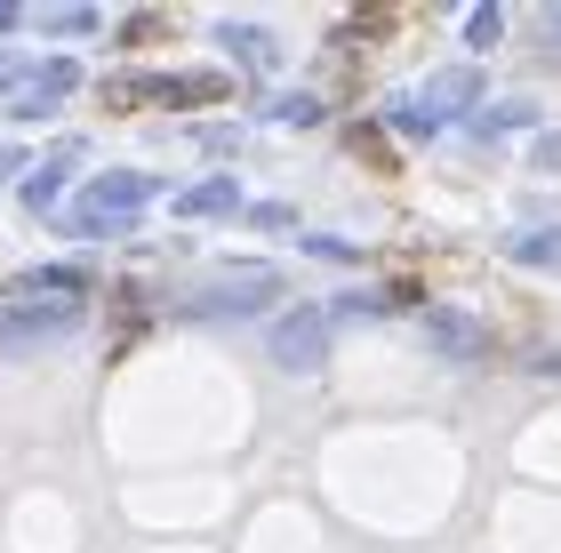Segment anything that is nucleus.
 <instances>
[{
  "label": "nucleus",
  "instance_id": "f257e3e1",
  "mask_svg": "<svg viewBox=\"0 0 561 553\" xmlns=\"http://www.w3.org/2000/svg\"><path fill=\"white\" fill-rule=\"evenodd\" d=\"M273 361L280 369H321L329 361V313H289V321H280V330H273Z\"/></svg>",
  "mask_w": 561,
  "mask_h": 553
},
{
  "label": "nucleus",
  "instance_id": "f03ea898",
  "mask_svg": "<svg viewBox=\"0 0 561 553\" xmlns=\"http://www.w3.org/2000/svg\"><path fill=\"white\" fill-rule=\"evenodd\" d=\"M425 345H433V354H449V361H490V330H481L473 313H449V306L425 313Z\"/></svg>",
  "mask_w": 561,
  "mask_h": 553
},
{
  "label": "nucleus",
  "instance_id": "7ed1b4c3",
  "mask_svg": "<svg viewBox=\"0 0 561 553\" xmlns=\"http://www.w3.org/2000/svg\"><path fill=\"white\" fill-rule=\"evenodd\" d=\"M145 200H152V177H105V185L89 193L81 224H89V233H96V224H129V217L145 209Z\"/></svg>",
  "mask_w": 561,
  "mask_h": 553
},
{
  "label": "nucleus",
  "instance_id": "20e7f679",
  "mask_svg": "<svg viewBox=\"0 0 561 553\" xmlns=\"http://www.w3.org/2000/svg\"><path fill=\"white\" fill-rule=\"evenodd\" d=\"M505 257L514 265H561V233H522V241H505Z\"/></svg>",
  "mask_w": 561,
  "mask_h": 553
},
{
  "label": "nucleus",
  "instance_id": "39448f33",
  "mask_svg": "<svg viewBox=\"0 0 561 553\" xmlns=\"http://www.w3.org/2000/svg\"><path fill=\"white\" fill-rule=\"evenodd\" d=\"M225 200H233V185H201V193L176 200V209H185V217H209V209H225Z\"/></svg>",
  "mask_w": 561,
  "mask_h": 553
},
{
  "label": "nucleus",
  "instance_id": "423d86ee",
  "mask_svg": "<svg viewBox=\"0 0 561 553\" xmlns=\"http://www.w3.org/2000/svg\"><path fill=\"white\" fill-rule=\"evenodd\" d=\"M553 33H561V16H553Z\"/></svg>",
  "mask_w": 561,
  "mask_h": 553
}]
</instances>
